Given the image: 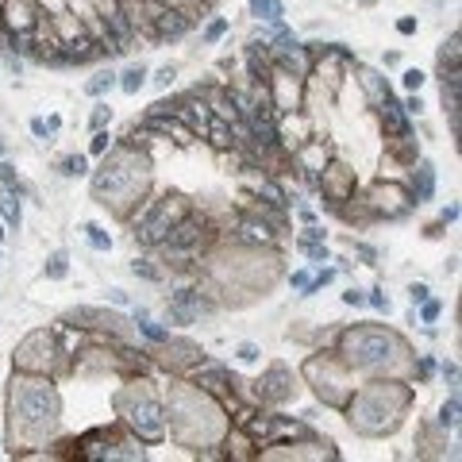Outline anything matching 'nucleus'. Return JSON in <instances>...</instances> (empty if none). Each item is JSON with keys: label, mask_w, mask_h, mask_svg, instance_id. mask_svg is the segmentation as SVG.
Segmentation results:
<instances>
[{"label": "nucleus", "mask_w": 462, "mask_h": 462, "mask_svg": "<svg viewBox=\"0 0 462 462\" xmlns=\"http://www.w3.org/2000/svg\"><path fill=\"white\" fill-rule=\"evenodd\" d=\"M366 305L378 308V313H389V297H385L382 289H370V293H366Z\"/></svg>", "instance_id": "obj_20"}, {"label": "nucleus", "mask_w": 462, "mask_h": 462, "mask_svg": "<svg viewBox=\"0 0 462 462\" xmlns=\"http://www.w3.org/2000/svg\"><path fill=\"white\" fill-rule=\"evenodd\" d=\"M439 313H443V305H439V300H431V297L420 305V320H424V324H436Z\"/></svg>", "instance_id": "obj_18"}, {"label": "nucleus", "mask_w": 462, "mask_h": 462, "mask_svg": "<svg viewBox=\"0 0 462 462\" xmlns=\"http://www.w3.org/2000/svg\"><path fill=\"white\" fill-rule=\"evenodd\" d=\"M404 112H416V116H420V112H424V100H420V97H409V105H404Z\"/></svg>", "instance_id": "obj_32"}, {"label": "nucleus", "mask_w": 462, "mask_h": 462, "mask_svg": "<svg viewBox=\"0 0 462 462\" xmlns=\"http://www.w3.org/2000/svg\"><path fill=\"white\" fill-rule=\"evenodd\" d=\"M428 293H431V289L424 285V281H416V285L409 289V300H412V305H424V300H428Z\"/></svg>", "instance_id": "obj_24"}, {"label": "nucleus", "mask_w": 462, "mask_h": 462, "mask_svg": "<svg viewBox=\"0 0 462 462\" xmlns=\"http://www.w3.org/2000/svg\"><path fill=\"white\" fill-rule=\"evenodd\" d=\"M343 305H366V293H362V289H347V293H343Z\"/></svg>", "instance_id": "obj_26"}, {"label": "nucleus", "mask_w": 462, "mask_h": 462, "mask_svg": "<svg viewBox=\"0 0 462 462\" xmlns=\"http://www.w3.org/2000/svg\"><path fill=\"white\" fill-rule=\"evenodd\" d=\"M108 147H112V135H108V131H105V127L93 131V143H89L93 154H108Z\"/></svg>", "instance_id": "obj_17"}, {"label": "nucleus", "mask_w": 462, "mask_h": 462, "mask_svg": "<svg viewBox=\"0 0 462 462\" xmlns=\"http://www.w3.org/2000/svg\"><path fill=\"white\" fill-rule=\"evenodd\" d=\"M135 327H139V335L150 339V343H169V327H158L147 308H135Z\"/></svg>", "instance_id": "obj_8"}, {"label": "nucleus", "mask_w": 462, "mask_h": 462, "mask_svg": "<svg viewBox=\"0 0 462 462\" xmlns=\"http://www.w3.org/2000/svg\"><path fill=\"white\" fill-rule=\"evenodd\" d=\"M397 31L401 35H412V31H416V20H412V16H404V20H397Z\"/></svg>", "instance_id": "obj_29"}, {"label": "nucleus", "mask_w": 462, "mask_h": 462, "mask_svg": "<svg viewBox=\"0 0 462 462\" xmlns=\"http://www.w3.org/2000/svg\"><path fill=\"white\" fill-rule=\"evenodd\" d=\"M65 273H70V254H65V251H54L51 258H46V278L62 281Z\"/></svg>", "instance_id": "obj_12"}, {"label": "nucleus", "mask_w": 462, "mask_h": 462, "mask_svg": "<svg viewBox=\"0 0 462 462\" xmlns=\"http://www.w3.org/2000/svg\"><path fill=\"white\" fill-rule=\"evenodd\" d=\"M0 239H4V220H0Z\"/></svg>", "instance_id": "obj_33"}, {"label": "nucleus", "mask_w": 462, "mask_h": 462, "mask_svg": "<svg viewBox=\"0 0 462 462\" xmlns=\"http://www.w3.org/2000/svg\"><path fill=\"white\" fill-rule=\"evenodd\" d=\"M458 220V204H447V209H443V224H455Z\"/></svg>", "instance_id": "obj_31"}, {"label": "nucleus", "mask_w": 462, "mask_h": 462, "mask_svg": "<svg viewBox=\"0 0 462 462\" xmlns=\"http://www.w3.org/2000/svg\"><path fill=\"white\" fill-rule=\"evenodd\" d=\"M108 300H112V305H120V308H127V305H131L124 289H108Z\"/></svg>", "instance_id": "obj_27"}, {"label": "nucleus", "mask_w": 462, "mask_h": 462, "mask_svg": "<svg viewBox=\"0 0 462 462\" xmlns=\"http://www.w3.org/2000/svg\"><path fill=\"white\" fill-rule=\"evenodd\" d=\"M439 370H443V378H447L451 385H455V382H458V366H455V362H443V366H439Z\"/></svg>", "instance_id": "obj_28"}, {"label": "nucleus", "mask_w": 462, "mask_h": 462, "mask_svg": "<svg viewBox=\"0 0 462 462\" xmlns=\"http://www.w3.org/2000/svg\"><path fill=\"white\" fill-rule=\"evenodd\" d=\"M174 201H177V196H166V201H158L154 209H150L143 220L135 224V235H139L143 243H158L162 235H169V224H174L169 209H174Z\"/></svg>", "instance_id": "obj_1"}, {"label": "nucleus", "mask_w": 462, "mask_h": 462, "mask_svg": "<svg viewBox=\"0 0 462 462\" xmlns=\"http://www.w3.org/2000/svg\"><path fill=\"white\" fill-rule=\"evenodd\" d=\"M420 85H424V73H420V70H409V73H404V89H412V93H416Z\"/></svg>", "instance_id": "obj_25"}, {"label": "nucleus", "mask_w": 462, "mask_h": 462, "mask_svg": "<svg viewBox=\"0 0 462 462\" xmlns=\"http://www.w3.org/2000/svg\"><path fill=\"white\" fill-rule=\"evenodd\" d=\"M412 196H416V204L436 196V166H431L428 158L416 162V174H412Z\"/></svg>", "instance_id": "obj_3"}, {"label": "nucleus", "mask_w": 462, "mask_h": 462, "mask_svg": "<svg viewBox=\"0 0 462 462\" xmlns=\"http://www.w3.org/2000/svg\"><path fill=\"white\" fill-rule=\"evenodd\" d=\"M382 124L393 131V135H404L409 131V120H404V108L393 97H382Z\"/></svg>", "instance_id": "obj_6"}, {"label": "nucleus", "mask_w": 462, "mask_h": 462, "mask_svg": "<svg viewBox=\"0 0 462 462\" xmlns=\"http://www.w3.org/2000/svg\"><path fill=\"white\" fill-rule=\"evenodd\" d=\"M131 273H135V278H147V281H162V270L150 266L147 258H135V262H131Z\"/></svg>", "instance_id": "obj_16"}, {"label": "nucleus", "mask_w": 462, "mask_h": 462, "mask_svg": "<svg viewBox=\"0 0 462 462\" xmlns=\"http://www.w3.org/2000/svg\"><path fill=\"white\" fill-rule=\"evenodd\" d=\"M0 220H4V228H16L20 231V220H23V209H20V196L16 189H0Z\"/></svg>", "instance_id": "obj_4"}, {"label": "nucleus", "mask_w": 462, "mask_h": 462, "mask_svg": "<svg viewBox=\"0 0 462 462\" xmlns=\"http://www.w3.org/2000/svg\"><path fill=\"white\" fill-rule=\"evenodd\" d=\"M81 231H85V239H89V247L93 251H100V254H105V251H112V235L105 231V228H100V224H81Z\"/></svg>", "instance_id": "obj_11"}, {"label": "nucleus", "mask_w": 462, "mask_h": 462, "mask_svg": "<svg viewBox=\"0 0 462 462\" xmlns=\"http://www.w3.org/2000/svg\"><path fill=\"white\" fill-rule=\"evenodd\" d=\"M116 81H120V73H116V70H100L97 78L85 81V93H89V97H105V93H108Z\"/></svg>", "instance_id": "obj_10"}, {"label": "nucleus", "mask_w": 462, "mask_h": 462, "mask_svg": "<svg viewBox=\"0 0 462 462\" xmlns=\"http://www.w3.org/2000/svg\"><path fill=\"white\" fill-rule=\"evenodd\" d=\"M247 4H251V16H258V20H266L273 27L285 20V4L281 0H247Z\"/></svg>", "instance_id": "obj_7"}, {"label": "nucleus", "mask_w": 462, "mask_h": 462, "mask_svg": "<svg viewBox=\"0 0 462 462\" xmlns=\"http://www.w3.org/2000/svg\"><path fill=\"white\" fill-rule=\"evenodd\" d=\"M31 131H35V135H39V139H46V135H51V131H46V120H39V116L31 120Z\"/></svg>", "instance_id": "obj_30"}, {"label": "nucleus", "mask_w": 462, "mask_h": 462, "mask_svg": "<svg viewBox=\"0 0 462 462\" xmlns=\"http://www.w3.org/2000/svg\"><path fill=\"white\" fill-rule=\"evenodd\" d=\"M0 158H4V139H0Z\"/></svg>", "instance_id": "obj_34"}, {"label": "nucleus", "mask_w": 462, "mask_h": 462, "mask_svg": "<svg viewBox=\"0 0 462 462\" xmlns=\"http://www.w3.org/2000/svg\"><path fill=\"white\" fill-rule=\"evenodd\" d=\"M116 85H120L124 93H131V97H135V93L147 85V65H143V62H139V65H127V70L120 73V81H116Z\"/></svg>", "instance_id": "obj_9"}, {"label": "nucleus", "mask_w": 462, "mask_h": 462, "mask_svg": "<svg viewBox=\"0 0 462 462\" xmlns=\"http://www.w3.org/2000/svg\"><path fill=\"white\" fill-rule=\"evenodd\" d=\"M154 27H158V39H182L189 31V20L177 12H162V16H154Z\"/></svg>", "instance_id": "obj_5"}, {"label": "nucleus", "mask_w": 462, "mask_h": 462, "mask_svg": "<svg viewBox=\"0 0 462 462\" xmlns=\"http://www.w3.org/2000/svg\"><path fill=\"white\" fill-rule=\"evenodd\" d=\"M224 31H228V20H212L209 27H204V43H216V39H224Z\"/></svg>", "instance_id": "obj_21"}, {"label": "nucleus", "mask_w": 462, "mask_h": 462, "mask_svg": "<svg viewBox=\"0 0 462 462\" xmlns=\"http://www.w3.org/2000/svg\"><path fill=\"white\" fill-rule=\"evenodd\" d=\"M108 120H112V108H108V105H97V108H93V120H89V124H93V131H100Z\"/></svg>", "instance_id": "obj_22"}, {"label": "nucleus", "mask_w": 462, "mask_h": 462, "mask_svg": "<svg viewBox=\"0 0 462 462\" xmlns=\"http://www.w3.org/2000/svg\"><path fill=\"white\" fill-rule=\"evenodd\" d=\"M439 424L443 428H458V389H451V397H447V404H443V412H439Z\"/></svg>", "instance_id": "obj_15"}, {"label": "nucleus", "mask_w": 462, "mask_h": 462, "mask_svg": "<svg viewBox=\"0 0 462 462\" xmlns=\"http://www.w3.org/2000/svg\"><path fill=\"white\" fill-rule=\"evenodd\" d=\"M235 358H239V362H258L262 351H258V343H239L235 347Z\"/></svg>", "instance_id": "obj_19"}, {"label": "nucleus", "mask_w": 462, "mask_h": 462, "mask_svg": "<svg viewBox=\"0 0 462 462\" xmlns=\"http://www.w3.org/2000/svg\"><path fill=\"white\" fill-rule=\"evenodd\" d=\"M174 78H177L174 65H162V70L154 73V85H158V89H169V85H174Z\"/></svg>", "instance_id": "obj_23"}, {"label": "nucleus", "mask_w": 462, "mask_h": 462, "mask_svg": "<svg viewBox=\"0 0 462 462\" xmlns=\"http://www.w3.org/2000/svg\"><path fill=\"white\" fill-rule=\"evenodd\" d=\"M58 174L62 177H85V174H89V166H85L81 154H65V158H58Z\"/></svg>", "instance_id": "obj_13"}, {"label": "nucleus", "mask_w": 462, "mask_h": 462, "mask_svg": "<svg viewBox=\"0 0 462 462\" xmlns=\"http://www.w3.org/2000/svg\"><path fill=\"white\" fill-rule=\"evenodd\" d=\"M204 308H209V300H201V293H193V289H177V293L169 297V316H174V324H193Z\"/></svg>", "instance_id": "obj_2"}, {"label": "nucleus", "mask_w": 462, "mask_h": 462, "mask_svg": "<svg viewBox=\"0 0 462 462\" xmlns=\"http://www.w3.org/2000/svg\"><path fill=\"white\" fill-rule=\"evenodd\" d=\"M289 285H293L300 297L316 293V278H313V273H308V270H293V273H289Z\"/></svg>", "instance_id": "obj_14"}]
</instances>
